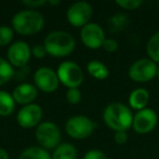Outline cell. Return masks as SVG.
Instances as JSON below:
<instances>
[{
    "instance_id": "obj_23",
    "label": "cell",
    "mask_w": 159,
    "mask_h": 159,
    "mask_svg": "<svg viewBox=\"0 0 159 159\" xmlns=\"http://www.w3.org/2000/svg\"><path fill=\"white\" fill-rule=\"evenodd\" d=\"M14 36V31L12 27L7 25H1L0 26V47H5L12 44Z\"/></svg>"
},
{
    "instance_id": "obj_20",
    "label": "cell",
    "mask_w": 159,
    "mask_h": 159,
    "mask_svg": "<svg viewBox=\"0 0 159 159\" xmlns=\"http://www.w3.org/2000/svg\"><path fill=\"white\" fill-rule=\"evenodd\" d=\"M18 159H51V155L40 146H31L23 150Z\"/></svg>"
},
{
    "instance_id": "obj_16",
    "label": "cell",
    "mask_w": 159,
    "mask_h": 159,
    "mask_svg": "<svg viewBox=\"0 0 159 159\" xmlns=\"http://www.w3.org/2000/svg\"><path fill=\"white\" fill-rule=\"evenodd\" d=\"M77 149L72 143H62L53 149L51 159H76Z\"/></svg>"
},
{
    "instance_id": "obj_18",
    "label": "cell",
    "mask_w": 159,
    "mask_h": 159,
    "mask_svg": "<svg viewBox=\"0 0 159 159\" xmlns=\"http://www.w3.org/2000/svg\"><path fill=\"white\" fill-rule=\"evenodd\" d=\"M16 104L12 94L6 91H0V117L11 116L16 109Z\"/></svg>"
},
{
    "instance_id": "obj_15",
    "label": "cell",
    "mask_w": 159,
    "mask_h": 159,
    "mask_svg": "<svg viewBox=\"0 0 159 159\" xmlns=\"http://www.w3.org/2000/svg\"><path fill=\"white\" fill-rule=\"evenodd\" d=\"M149 102V93L145 89H136L129 96V105L131 108L139 111L146 108Z\"/></svg>"
},
{
    "instance_id": "obj_21",
    "label": "cell",
    "mask_w": 159,
    "mask_h": 159,
    "mask_svg": "<svg viewBox=\"0 0 159 159\" xmlns=\"http://www.w3.org/2000/svg\"><path fill=\"white\" fill-rule=\"evenodd\" d=\"M14 70L13 66L10 64L7 59L0 58V86L7 84L14 77Z\"/></svg>"
},
{
    "instance_id": "obj_33",
    "label": "cell",
    "mask_w": 159,
    "mask_h": 159,
    "mask_svg": "<svg viewBox=\"0 0 159 159\" xmlns=\"http://www.w3.org/2000/svg\"><path fill=\"white\" fill-rule=\"evenodd\" d=\"M48 3L51 6H57L60 5V0H48Z\"/></svg>"
},
{
    "instance_id": "obj_29",
    "label": "cell",
    "mask_w": 159,
    "mask_h": 159,
    "mask_svg": "<svg viewBox=\"0 0 159 159\" xmlns=\"http://www.w3.org/2000/svg\"><path fill=\"white\" fill-rule=\"evenodd\" d=\"M29 74H30V66H22V68H19L18 70L16 71L14 77H16V81L22 82V81H24V80L27 79Z\"/></svg>"
},
{
    "instance_id": "obj_8",
    "label": "cell",
    "mask_w": 159,
    "mask_h": 159,
    "mask_svg": "<svg viewBox=\"0 0 159 159\" xmlns=\"http://www.w3.org/2000/svg\"><path fill=\"white\" fill-rule=\"evenodd\" d=\"M93 16V8L86 1H77L71 5L66 11V20L72 26L81 27L89 23Z\"/></svg>"
},
{
    "instance_id": "obj_19",
    "label": "cell",
    "mask_w": 159,
    "mask_h": 159,
    "mask_svg": "<svg viewBox=\"0 0 159 159\" xmlns=\"http://www.w3.org/2000/svg\"><path fill=\"white\" fill-rule=\"evenodd\" d=\"M130 24V19L124 13H116L108 20V29L112 33H118L128 27Z\"/></svg>"
},
{
    "instance_id": "obj_1",
    "label": "cell",
    "mask_w": 159,
    "mask_h": 159,
    "mask_svg": "<svg viewBox=\"0 0 159 159\" xmlns=\"http://www.w3.org/2000/svg\"><path fill=\"white\" fill-rule=\"evenodd\" d=\"M133 116L131 109L122 102H111L105 108L102 113L104 122L113 131H128L133 124Z\"/></svg>"
},
{
    "instance_id": "obj_22",
    "label": "cell",
    "mask_w": 159,
    "mask_h": 159,
    "mask_svg": "<svg viewBox=\"0 0 159 159\" xmlns=\"http://www.w3.org/2000/svg\"><path fill=\"white\" fill-rule=\"evenodd\" d=\"M146 51L150 60L155 63H159V31L149 38L146 46Z\"/></svg>"
},
{
    "instance_id": "obj_17",
    "label": "cell",
    "mask_w": 159,
    "mask_h": 159,
    "mask_svg": "<svg viewBox=\"0 0 159 159\" xmlns=\"http://www.w3.org/2000/svg\"><path fill=\"white\" fill-rule=\"evenodd\" d=\"M87 72L98 81L106 80L109 76V69L105 63L99 60H92L87 63Z\"/></svg>"
},
{
    "instance_id": "obj_12",
    "label": "cell",
    "mask_w": 159,
    "mask_h": 159,
    "mask_svg": "<svg viewBox=\"0 0 159 159\" xmlns=\"http://www.w3.org/2000/svg\"><path fill=\"white\" fill-rule=\"evenodd\" d=\"M43 109L37 104H30L23 106L16 115V121L19 125L24 129H32L34 126L37 128L42 123Z\"/></svg>"
},
{
    "instance_id": "obj_25",
    "label": "cell",
    "mask_w": 159,
    "mask_h": 159,
    "mask_svg": "<svg viewBox=\"0 0 159 159\" xmlns=\"http://www.w3.org/2000/svg\"><path fill=\"white\" fill-rule=\"evenodd\" d=\"M117 6L121 7L122 9L125 10H135L143 3L142 0H117L116 1Z\"/></svg>"
},
{
    "instance_id": "obj_6",
    "label": "cell",
    "mask_w": 159,
    "mask_h": 159,
    "mask_svg": "<svg viewBox=\"0 0 159 159\" xmlns=\"http://www.w3.org/2000/svg\"><path fill=\"white\" fill-rule=\"evenodd\" d=\"M96 124L86 116H73L66 122V132L75 139H84L94 132Z\"/></svg>"
},
{
    "instance_id": "obj_10",
    "label": "cell",
    "mask_w": 159,
    "mask_h": 159,
    "mask_svg": "<svg viewBox=\"0 0 159 159\" xmlns=\"http://www.w3.org/2000/svg\"><path fill=\"white\" fill-rule=\"evenodd\" d=\"M34 83L37 89L44 93H53L59 87V79L57 71L49 66H40L34 74Z\"/></svg>"
},
{
    "instance_id": "obj_9",
    "label": "cell",
    "mask_w": 159,
    "mask_h": 159,
    "mask_svg": "<svg viewBox=\"0 0 159 159\" xmlns=\"http://www.w3.org/2000/svg\"><path fill=\"white\" fill-rule=\"evenodd\" d=\"M32 56V48L24 40H16L9 46L7 51V60L13 68H22L27 66Z\"/></svg>"
},
{
    "instance_id": "obj_30",
    "label": "cell",
    "mask_w": 159,
    "mask_h": 159,
    "mask_svg": "<svg viewBox=\"0 0 159 159\" xmlns=\"http://www.w3.org/2000/svg\"><path fill=\"white\" fill-rule=\"evenodd\" d=\"M22 3L30 9H37L48 3V0H23Z\"/></svg>"
},
{
    "instance_id": "obj_3",
    "label": "cell",
    "mask_w": 159,
    "mask_h": 159,
    "mask_svg": "<svg viewBox=\"0 0 159 159\" xmlns=\"http://www.w3.org/2000/svg\"><path fill=\"white\" fill-rule=\"evenodd\" d=\"M47 55L55 58H63L71 55L75 48V39L66 31H53L44 40Z\"/></svg>"
},
{
    "instance_id": "obj_11",
    "label": "cell",
    "mask_w": 159,
    "mask_h": 159,
    "mask_svg": "<svg viewBox=\"0 0 159 159\" xmlns=\"http://www.w3.org/2000/svg\"><path fill=\"white\" fill-rule=\"evenodd\" d=\"M80 36H81L83 45L89 49L100 48L106 40V35H105L102 27L97 23L93 22H89V24L81 29Z\"/></svg>"
},
{
    "instance_id": "obj_34",
    "label": "cell",
    "mask_w": 159,
    "mask_h": 159,
    "mask_svg": "<svg viewBox=\"0 0 159 159\" xmlns=\"http://www.w3.org/2000/svg\"><path fill=\"white\" fill-rule=\"evenodd\" d=\"M157 76L159 77V66H158V68H157Z\"/></svg>"
},
{
    "instance_id": "obj_2",
    "label": "cell",
    "mask_w": 159,
    "mask_h": 159,
    "mask_svg": "<svg viewBox=\"0 0 159 159\" xmlns=\"http://www.w3.org/2000/svg\"><path fill=\"white\" fill-rule=\"evenodd\" d=\"M11 24L14 32L20 35L30 36L42 31L45 19L44 16L36 10H22L14 14Z\"/></svg>"
},
{
    "instance_id": "obj_28",
    "label": "cell",
    "mask_w": 159,
    "mask_h": 159,
    "mask_svg": "<svg viewBox=\"0 0 159 159\" xmlns=\"http://www.w3.org/2000/svg\"><path fill=\"white\" fill-rule=\"evenodd\" d=\"M32 55L35 58H37V59H43V58H45V56L47 55V51H46V48H45L44 44L34 45V46L32 47Z\"/></svg>"
},
{
    "instance_id": "obj_31",
    "label": "cell",
    "mask_w": 159,
    "mask_h": 159,
    "mask_svg": "<svg viewBox=\"0 0 159 159\" xmlns=\"http://www.w3.org/2000/svg\"><path fill=\"white\" fill-rule=\"evenodd\" d=\"M115 142L119 145H123L128 142V133L126 131H117L115 132Z\"/></svg>"
},
{
    "instance_id": "obj_5",
    "label": "cell",
    "mask_w": 159,
    "mask_h": 159,
    "mask_svg": "<svg viewBox=\"0 0 159 159\" xmlns=\"http://www.w3.org/2000/svg\"><path fill=\"white\" fill-rule=\"evenodd\" d=\"M57 74L59 82L68 89H79L84 80L81 66L73 61L61 62L58 66Z\"/></svg>"
},
{
    "instance_id": "obj_24",
    "label": "cell",
    "mask_w": 159,
    "mask_h": 159,
    "mask_svg": "<svg viewBox=\"0 0 159 159\" xmlns=\"http://www.w3.org/2000/svg\"><path fill=\"white\" fill-rule=\"evenodd\" d=\"M66 102L71 105H76L82 99V93L79 89H68L66 94Z\"/></svg>"
},
{
    "instance_id": "obj_27",
    "label": "cell",
    "mask_w": 159,
    "mask_h": 159,
    "mask_svg": "<svg viewBox=\"0 0 159 159\" xmlns=\"http://www.w3.org/2000/svg\"><path fill=\"white\" fill-rule=\"evenodd\" d=\"M83 159H108L107 155L99 149H91L85 152Z\"/></svg>"
},
{
    "instance_id": "obj_4",
    "label": "cell",
    "mask_w": 159,
    "mask_h": 159,
    "mask_svg": "<svg viewBox=\"0 0 159 159\" xmlns=\"http://www.w3.org/2000/svg\"><path fill=\"white\" fill-rule=\"evenodd\" d=\"M35 137L42 148L46 150L55 149L60 145L61 132L56 123L51 121H44L36 128Z\"/></svg>"
},
{
    "instance_id": "obj_13",
    "label": "cell",
    "mask_w": 159,
    "mask_h": 159,
    "mask_svg": "<svg viewBox=\"0 0 159 159\" xmlns=\"http://www.w3.org/2000/svg\"><path fill=\"white\" fill-rule=\"evenodd\" d=\"M158 117L155 110L150 108H145L137 111L133 118L132 128L139 134H147L152 132L157 125Z\"/></svg>"
},
{
    "instance_id": "obj_26",
    "label": "cell",
    "mask_w": 159,
    "mask_h": 159,
    "mask_svg": "<svg viewBox=\"0 0 159 159\" xmlns=\"http://www.w3.org/2000/svg\"><path fill=\"white\" fill-rule=\"evenodd\" d=\"M102 48H104V50L106 51V52L112 53L118 50L119 45H118V42L116 39H112V38H106L104 45H102Z\"/></svg>"
},
{
    "instance_id": "obj_7",
    "label": "cell",
    "mask_w": 159,
    "mask_h": 159,
    "mask_svg": "<svg viewBox=\"0 0 159 159\" xmlns=\"http://www.w3.org/2000/svg\"><path fill=\"white\" fill-rule=\"evenodd\" d=\"M157 64L149 58H142L131 64L129 76L137 83L148 82L157 75Z\"/></svg>"
},
{
    "instance_id": "obj_32",
    "label": "cell",
    "mask_w": 159,
    "mask_h": 159,
    "mask_svg": "<svg viewBox=\"0 0 159 159\" xmlns=\"http://www.w3.org/2000/svg\"><path fill=\"white\" fill-rule=\"evenodd\" d=\"M0 159H10L9 152L2 147H0Z\"/></svg>"
},
{
    "instance_id": "obj_14",
    "label": "cell",
    "mask_w": 159,
    "mask_h": 159,
    "mask_svg": "<svg viewBox=\"0 0 159 159\" xmlns=\"http://www.w3.org/2000/svg\"><path fill=\"white\" fill-rule=\"evenodd\" d=\"M12 96L16 104L26 106L33 104L38 96V89L35 85L31 83H21L12 92Z\"/></svg>"
}]
</instances>
